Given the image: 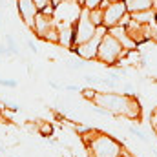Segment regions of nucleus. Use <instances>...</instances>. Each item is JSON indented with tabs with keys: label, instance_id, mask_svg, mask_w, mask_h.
<instances>
[{
	"label": "nucleus",
	"instance_id": "obj_1",
	"mask_svg": "<svg viewBox=\"0 0 157 157\" xmlns=\"http://www.w3.org/2000/svg\"><path fill=\"white\" fill-rule=\"evenodd\" d=\"M91 104H99V106L106 108L112 115H117V117L122 115L126 119H139V115H141V106L135 101V97L130 93H101V91H97Z\"/></svg>",
	"mask_w": 157,
	"mask_h": 157
},
{
	"label": "nucleus",
	"instance_id": "obj_11",
	"mask_svg": "<svg viewBox=\"0 0 157 157\" xmlns=\"http://www.w3.org/2000/svg\"><path fill=\"white\" fill-rule=\"evenodd\" d=\"M39 133L42 137H49L51 135V132H53V128H51V124L49 122H39Z\"/></svg>",
	"mask_w": 157,
	"mask_h": 157
},
{
	"label": "nucleus",
	"instance_id": "obj_14",
	"mask_svg": "<svg viewBox=\"0 0 157 157\" xmlns=\"http://www.w3.org/2000/svg\"><path fill=\"white\" fill-rule=\"evenodd\" d=\"M35 4H37V7H39V11H42V9H46L48 6H55L51 0H35Z\"/></svg>",
	"mask_w": 157,
	"mask_h": 157
},
{
	"label": "nucleus",
	"instance_id": "obj_6",
	"mask_svg": "<svg viewBox=\"0 0 157 157\" xmlns=\"http://www.w3.org/2000/svg\"><path fill=\"white\" fill-rule=\"evenodd\" d=\"M126 13H128V7H126L124 0H121V2H110L104 7V22H102V26H106L108 29L113 28V26H117Z\"/></svg>",
	"mask_w": 157,
	"mask_h": 157
},
{
	"label": "nucleus",
	"instance_id": "obj_2",
	"mask_svg": "<svg viewBox=\"0 0 157 157\" xmlns=\"http://www.w3.org/2000/svg\"><path fill=\"white\" fill-rule=\"evenodd\" d=\"M82 141L88 146L90 157H119L122 154V146L115 139L97 130H88L82 133Z\"/></svg>",
	"mask_w": 157,
	"mask_h": 157
},
{
	"label": "nucleus",
	"instance_id": "obj_9",
	"mask_svg": "<svg viewBox=\"0 0 157 157\" xmlns=\"http://www.w3.org/2000/svg\"><path fill=\"white\" fill-rule=\"evenodd\" d=\"M124 2L130 13H139V11H146L154 7L152 0H124Z\"/></svg>",
	"mask_w": 157,
	"mask_h": 157
},
{
	"label": "nucleus",
	"instance_id": "obj_16",
	"mask_svg": "<svg viewBox=\"0 0 157 157\" xmlns=\"http://www.w3.org/2000/svg\"><path fill=\"white\" fill-rule=\"evenodd\" d=\"M150 121H152V126H154V130L157 128V108L152 112V115H150Z\"/></svg>",
	"mask_w": 157,
	"mask_h": 157
},
{
	"label": "nucleus",
	"instance_id": "obj_21",
	"mask_svg": "<svg viewBox=\"0 0 157 157\" xmlns=\"http://www.w3.org/2000/svg\"><path fill=\"white\" fill-rule=\"evenodd\" d=\"M119 157H130V155H126V154H121V155H119Z\"/></svg>",
	"mask_w": 157,
	"mask_h": 157
},
{
	"label": "nucleus",
	"instance_id": "obj_5",
	"mask_svg": "<svg viewBox=\"0 0 157 157\" xmlns=\"http://www.w3.org/2000/svg\"><path fill=\"white\" fill-rule=\"evenodd\" d=\"M97 28L99 26H95V22L90 17V9L88 7H82V13H80L78 20L75 22V46L86 42V40H90L95 35Z\"/></svg>",
	"mask_w": 157,
	"mask_h": 157
},
{
	"label": "nucleus",
	"instance_id": "obj_12",
	"mask_svg": "<svg viewBox=\"0 0 157 157\" xmlns=\"http://www.w3.org/2000/svg\"><path fill=\"white\" fill-rule=\"evenodd\" d=\"M102 2H104V0H86L84 7H88V9H95V7H101Z\"/></svg>",
	"mask_w": 157,
	"mask_h": 157
},
{
	"label": "nucleus",
	"instance_id": "obj_23",
	"mask_svg": "<svg viewBox=\"0 0 157 157\" xmlns=\"http://www.w3.org/2000/svg\"><path fill=\"white\" fill-rule=\"evenodd\" d=\"M9 157H13V155H9Z\"/></svg>",
	"mask_w": 157,
	"mask_h": 157
},
{
	"label": "nucleus",
	"instance_id": "obj_15",
	"mask_svg": "<svg viewBox=\"0 0 157 157\" xmlns=\"http://www.w3.org/2000/svg\"><path fill=\"white\" fill-rule=\"evenodd\" d=\"M82 95H84L88 101H93V99H95V95H97V91H95V90H84V93H82Z\"/></svg>",
	"mask_w": 157,
	"mask_h": 157
},
{
	"label": "nucleus",
	"instance_id": "obj_4",
	"mask_svg": "<svg viewBox=\"0 0 157 157\" xmlns=\"http://www.w3.org/2000/svg\"><path fill=\"white\" fill-rule=\"evenodd\" d=\"M106 33H108V28H106V26H99L97 31H95V35H93L90 40H86V42L77 44V46L71 48L73 53H77L78 59H82V60H93V59H97L99 46H101L102 37H104Z\"/></svg>",
	"mask_w": 157,
	"mask_h": 157
},
{
	"label": "nucleus",
	"instance_id": "obj_19",
	"mask_svg": "<svg viewBox=\"0 0 157 157\" xmlns=\"http://www.w3.org/2000/svg\"><path fill=\"white\" fill-rule=\"evenodd\" d=\"M51 2H53V4L57 6V4H60V2H64V0H51Z\"/></svg>",
	"mask_w": 157,
	"mask_h": 157
},
{
	"label": "nucleus",
	"instance_id": "obj_13",
	"mask_svg": "<svg viewBox=\"0 0 157 157\" xmlns=\"http://www.w3.org/2000/svg\"><path fill=\"white\" fill-rule=\"evenodd\" d=\"M0 86H4V88H17L18 82L17 80H9V78H0Z\"/></svg>",
	"mask_w": 157,
	"mask_h": 157
},
{
	"label": "nucleus",
	"instance_id": "obj_10",
	"mask_svg": "<svg viewBox=\"0 0 157 157\" xmlns=\"http://www.w3.org/2000/svg\"><path fill=\"white\" fill-rule=\"evenodd\" d=\"M128 132H130L132 135H135V137H137L139 141H143V143H146V144H150V141H148V137H146V135H144V133H143L141 130H137L135 126H128Z\"/></svg>",
	"mask_w": 157,
	"mask_h": 157
},
{
	"label": "nucleus",
	"instance_id": "obj_22",
	"mask_svg": "<svg viewBox=\"0 0 157 157\" xmlns=\"http://www.w3.org/2000/svg\"><path fill=\"white\" fill-rule=\"evenodd\" d=\"M110 2H121V0H110Z\"/></svg>",
	"mask_w": 157,
	"mask_h": 157
},
{
	"label": "nucleus",
	"instance_id": "obj_7",
	"mask_svg": "<svg viewBox=\"0 0 157 157\" xmlns=\"http://www.w3.org/2000/svg\"><path fill=\"white\" fill-rule=\"evenodd\" d=\"M17 6H18V13H20V18L24 20V24L29 29H33L35 18L39 15V7H37L35 0H17Z\"/></svg>",
	"mask_w": 157,
	"mask_h": 157
},
{
	"label": "nucleus",
	"instance_id": "obj_17",
	"mask_svg": "<svg viewBox=\"0 0 157 157\" xmlns=\"http://www.w3.org/2000/svg\"><path fill=\"white\" fill-rule=\"evenodd\" d=\"M26 44H28V48H29V49H31V51H33V53H37V46H35V44H33V40H28V42H26Z\"/></svg>",
	"mask_w": 157,
	"mask_h": 157
},
{
	"label": "nucleus",
	"instance_id": "obj_20",
	"mask_svg": "<svg viewBox=\"0 0 157 157\" xmlns=\"http://www.w3.org/2000/svg\"><path fill=\"white\" fill-rule=\"evenodd\" d=\"M78 4H80V6H84V4H86V0H77Z\"/></svg>",
	"mask_w": 157,
	"mask_h": 157
},
{
	"label": "nucleus",
	"instance_id": "obj_18",
	"mask_svg": "<svg viewBox=\"0 0 157 157\" xmlns=\"http://www.w3.org/2000/svg\"><path fill=\"white\" fill-rule=\"evenodd\" d=\"M124 90H126V91H132V90H133V86H132V84H124Z\"/></svg>",
	"mask_w": 157,
	"mask_h": 157
},
{
	"label": "nucleus",
	"instance_id": "obj_3",
	"mask_svg": "<svg viewBox=\"0 0 157 157\" xmlns=\"http://www.w3.org/2000/svg\"><path fill=\"white\" fill-rule=\"evenodd\" d=\"M130 49H124L122 44L119 42L110 31L102 37V42L99 46V53H97V60L112 66V64H119L122 60V57H128Z\"/></svg>",
	"mask_w": 157,
	"mask_h": 157
},
{
	"label": "nucleus",
	"instance_id": "obj_8",
	"mask_svg": "<svg viewBox=\"0 0 157 157\" xmlns=\"http://www.w3.org/2000/svg\"><path fill=\"white\" fill-rule=\"evenodd\" d=\"M108 31H110V33H112V35H113V37H115L121 44H122V48H124V49H130V51H132V49H135V48H137V42L132 39V35L128 33L126 26H121V24H117V26L110 28Z\"/></svg>",
	"mask_w": 157,
	"mask_h": 157
}]
</instances>
